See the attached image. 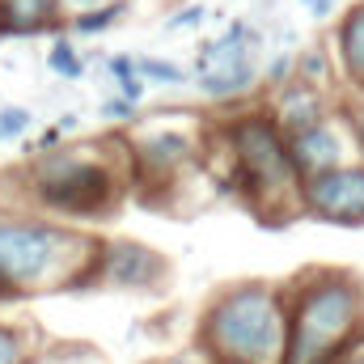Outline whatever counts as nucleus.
<instances>
[{"label":"nucleus","mask_w":364,"mask_h":364,"mask_svg":"<svg viewBox=\"0 0 364 364\" xmlns=\"http://www.w3.org/2000/svg\"><path fill=\"white\" fill-rule=\"evenodd\" d=\"M97 237H85L38 212L0 208V305L47 288L93 284Z\"/></svg>","instance_id":"obj_1"},{"label":"nucleus","mask_w":364,"mask_h":364,"mask_svg":"<svg viewBox=\"0 0 364 364\" xmlns=\"http://www.w3.org/2000/svg\"><path fill=\"white\" fill-rule=\"evenodd\" d=\"M127 174L132 166H119L106 144H60L51 153H38L17 182L43 216L106 220L123 203Z\"/></svg>","instance_id":"obj_2"},{"label":"nucleus","mask_w":364,"mask_h":364,"mask_svg":"<svg viewBox=\"0 0 364 364\" xmlns=\"http://www.w3.org/2000/svg\"><path fill=\"white\" fill-rule=\"evenodd\" d=\"M360 335V279L335 267H309L284 288V360L335 364Z\"/></svg>","instance_id":"obj_3"},{"label":"nucleus","mask_w":364,"mask_h":364,"mask_svg":"<svg viewBox=\"0 0 364 364\" xmlns=\"http://www.w3.org/2000/svg\"><path fill=\"white\" fill-rule=\"evenodd\" d=\"M199 348L212 364L284 360V288L242 279L220 288L199 318Z\"/></svg>","instance_id":"obj_4"},{"label":"nucleus","mask_w":364,"mask_h":364,"mask_svg":"<svg viewBox=\"0 0 364 364\" xmlns=\"http://www.w3.org/2000/svg\"><path fill=\"white\" fill-rule=\"evenodd\" d=\"M225 144H229V178L237 182V191L246 195V203L263 208V203H284V212H301L296 208V191L301 174L292 170L288 157V140L267 114L250 110L237 114L225 127Z\"/></svg>","instance_id":"obj_5"},{"label":"nucleus","mask_w":364,"mask_h":364,"mask_svg":"<svg viewBox=\"0 0 364 364\" xmlns=\"http://www.w3.org/2000/svg\"><path fill=\"white\" fill-rule=\"evenodd\" d=\"M263 81L259 68V30L250 21H229V30H220L216 38H208L199 47V64H195V85L212 102H233L242 93H250Z\"/></svg>","instance_id":"obj_6"},{"label":"nucleus","mask_w":364,"mask_h":364,"mask_svg":"<svg viewBox=\"0 0 364 364\" xmlns=\"http://www.w3.org/2000/svg\"><path fill=\"white\" fill-rule=\"evenodd\" d=\"M296 208L322 225H339V229H360L364 225V161L335 166L326 174L301 178L296 191Z\"/></svg>","instance_id":"obj_7"},{"label":"nucleus","mask_w":364,"mask_h":364,"mask_svg":"<svg viewBox=\"0 0 364 364\" xmlns=\"http://www.w3.org/2000/svg\"><path fill=\"white\" fill-rule=\"evenodd\" d=\"M170 279V263L140 246V242H127V237H114V242H97V255H93V284H110V288H123V292H157L166 288Z\"/></svg>","instance_id":"obj_8"},{"label":"nucleus","mask_w":364,"mask_h":364,"mask_svg":"<svg viewBox=\"0 0 364 364\" xmlns=\"http://www.w3.org/2000/svg\"><path fill=\"white\" fill-rule=\"evenodd\" d=\"M284 140H288L292 170L301 178H314V174H326L335 166H348V136H343V127L331 114L309 123V127H301V132H292V136H284Z\"/></svg>","instance_id":"obj_9"},{"label":"nucleus","mask_w":364,"mask_h":364,"mask_svg":"<svg viewBox=\"0 0 364 364\" xmlns=\"http://www.w3.org/2000/svg\"><path fill=\"white\" fill-rule=\"evenodd\" d=\"M195 161V136L182 127H149L132 149V170L149 178H178L182 166Z\"/></svg>","instance_id":"obj_10"},{"label":"nucleus","mask_w":364,"mask_h":364,"mask_svg":"<svg viewBox=\"0 0 364 364\" xmlns=\"http://www.w3.org/2000/svg\"><path fill=\"white\" fill-rule=\"evenodd\" d=\"M326 114H331V110H326V97H322L318 85L288 81V85L275 90V106H272L267 119H272L284 136H292V132H301V127H309V123H318V119H326Z\"/></svg>","instance_id":"obj_11"},{"label":"nucleus","mask_w":364,"mask_h":364,"mask_svg":"<svg viewBox=\"0 0 364 364\" xmlns=\"http://www.w3.org/2000/svg\"><path fill=\"white\" fill-rule=\"evenodd\" d=\"M55 26H64V13L55 0H0V34L30 38Z\"/></svg>","instance_id":"obj_12"},{"label":"nucleus","mask_w":364,"mask_h":364,"mask_svg":"<svg viewBox=\"0 0 364 364\" xmlns=\"http://www.w3.org/2000/svg\"><path fill=\"white\" fill-rule=\"evenodd\" d=\"M335 47H339V64H343V77L364 90V0H356L348 13H343V21H339V30H335Z\"/></svg>","instance_id":"obj_13"},{"label":"nucleus","mask_w":364,"mask_h":364,"mask_svg":"<svg viewBox=\"0 0 364 364\" xmlns=\"http://www.w3.org/2000/svg\"><path fill=\"white\" fill-rule=\"evenodd\" d=\"M123 0H106V4H93V9H81V13H73L64 26H68V34L73 38H102L106 30H114V21L123 17Z\"/></svg>","instance_id":"obj_14"},{"label":"nucleus","mask_w":364,"mask_h":364,"mask_svg":"<svg viewBox=\"0 0 364 364\" xmlns=\"http://www.w3.org/2000/svg\"><path fill=\"white\" fill-rule=\"evenodd\" d=\"M47 68L60 77V81H81L90 68H85V51L73 34H55V43L47 47Z\"/></svg>","instance_id":"obj_15"},{"label":"nucleus","mask_w":364,"mask_h":364,"mask_svg":"<svg viewBox=\"0 0 364 364\" xmlns=\"http://www.w3.org/2000/svg\"><path fill=\"white\" fill-rule=\"evenodd\" d=\"M136 77L144 81V85H186L191 81V73L174 64V60H166V55H144V60H136Z\"/></svg>","instance_id":"obj_16"},{"label":"nucleus","mask_w":364,"mask_h":364,"mask_svg":"<svg viewBox=\"0 0 364 364\" xmlns=\"http://www.w3.org/2000/svg\"><path fill=\"white\" fill-rule=\"evenodd\" d=\"M106 73H110V81L119 85V97H127V102H136V106H140L144 81L136 77V55H127V51L110 55V60H106Z\"/></svg>","instance_id":"obj_17"},{"label":"nucleus","mask_w":364,"mask_h":364,"mask_svg":"<svg viewBox=\"0 0 364 364\" xmlns=\"http://www.w3.org/2000/svg\"><path fill=\"white\" fill-rule=\"evenodd\" d=\"M30 123H34V114L26 110V106H0V144H17L26 132H30Z\"/></svg>","instance_id":"obj_18"},{"label":"nucleus","mask_w":364,"mask_h":364,"mask_svg":"<svg viewBox=\"0 0 364 364\" xmlns=\"http://www.w3.org/2000/svg\"><path fill=\"white\" fill-rule=\"evenodd\" d=\"M326 55L322 51H305L296 64H292V81H305V85H322L326 81Z\"/></svg>","instance_id":"obj_19"},{"label":"nucleus","mask_w":364,"mask_h":364,"mask_svg":"<svg viewBox=\"0 0 364 364\" xmlns=\"http://www.w3.org/2000/svg\"><path fill=\"white\" fill-rule=\"evenodd\" d=\"M93 360L90 352H81V348H51V352H26L17 364H85Z\"/></svg>","instance_id":"obj_20"},{"label":"nucleus","mask_w":364,"mask_h":364,"mask_svg":"<svg viewBox=\"0 0 364 364\" xmlns=\"http://www.w3.org/2000/svg\"><path fill=\"white\" fill-rule=\"evenodd\" d=\"M26 352H30V348H26V335H21L17 326L0 322V364H17Z\"/></svg>","instance_id":"obj_21"},{"label":"nucleus","mask_w":364,"mask_h":364,"mask_svg":"<svg viewBox=\"0 0 364 364\" xmlns=\"http://www.w3.org/2000/svg\"><path fill=\"white\" fill-rule=\"evenodd\" d=\"M136 114H140V106H136V102H127V97H119V93L102 102V119H106V123H132Z\"/></svg>","instance_id":"obj_22"},{"label":"nucleus","mask_w":364,"mask_h":364,"mask_svg":"<svg viewBox=\"0 0 364 364\" xmlns=\"http://www.w3.org/2000/svg\"><path fill=\"white\" fill-rule=\"evenodd\" d=\"M292 64H296V60H292V55H284V51L272 55V60H267V68H263V81L275 85V90H279V85H288V81H292Z\"/></svg>","instance_id":"obj_23"},{"label":"nucleus","mask_w":364,"mask_h":364,"mask_svg":"<svg viewBox=\"0 0 364 364\" xmlns=\"http://www.w3.org/2000/svg\"><path fill=\"white\" fill-rule=\"evenodd\" d=\"M203 17H208V9H203V4H191V9H178L166 26H170V30H195Z\"/></svg>","instance_id":"obj_24"},{"label":"nucleus","mask_w":364,"mask_h":364,"mask_svg":"<svg viewBox=\"0 0 364 364\" xmlns=\"http://www.w3.org/2000/svg\"><path fill=\"white\" fill-rule=\"evenodd\" d=\"M335 364H364V331L348 343V348H343V356H339Z\"/></svg>","instance_id":"obj_25"},{"label":"nucleus","mask_w":364,"mask_h":364,"mask_svg":"<svg viewBox=\"0 0 364 364\" xmlns=\"http://www.w3.org/2000/svg\"><path fill=\"white\" fill-rule=\"evenodd\" d=\"M51 149H60V127H47L34 136V153H51Z\"/></svg>","instance_id":"obj_26"},{"label":"nucleus","mask_w":364,"mask_h":364,"mask_svg":"<svg viewBox=\"0 0 364 364\" xmlns=\"http://www.w3.org/2000/svg\"><path fill=\"white\" fill-rule=\"evenodd\" d=\"M301 4H305V13H309V17H318V21L335 13V0H301Z\"/></svg>","instance_id":"obj_27"},{"label":"nucleus","mask_w":364,"mask_h":364,"mask_svg":"<svg viewBox=\"0 0 364 364\" xmlns=\"http://www.w3.org/2000/svg\"><path fill=\"white\" fill-rule=\"evenodd\" d=\"M60 4V13H64V21L73 17V13H81V9H93V4H106V0H55Z\"/></svg>","instance_id":"obj_28"},{"label":"nucleus","mask_w":364,"mask_h":364,"mask_svg":"<svg viewBox=\"0 0 364 364\" xmlns=\"http://www.w3.org/2000/svg\"><path fill=\"white\" fill-rule=\"evenodd\" d=\"M352 136H356V144H360V153H364V106L352 110Z\"/></svg>","instance_id":"obj_29"},{"label":"nucleus","mask_w":364,"mask_h":364,"mask_svg":"<svg viewBox=\"0 0 364 364\" xmlns=\"http://www.w3.org/2000/svg\"><path fill=\"white\" fill-rule=\"evenodd\" d=\"M166 364H212L208 356H174V360H166Z\"/></svg>","instance_id":"obj_30"},{"label":"nucleus","mask_w":364,"mask_h":364,"mask_svg":"<svg viewBox=\"0 0 364 364\" xmlns=\"http://www.w3.org/2000/svg\"><path fill=\"white\" fill-rule=\"evenodd\" d=\"M360 331H364V288H360Z\"/></svg>","instance_id":"obj_31"}]
</instances>
